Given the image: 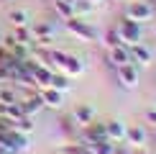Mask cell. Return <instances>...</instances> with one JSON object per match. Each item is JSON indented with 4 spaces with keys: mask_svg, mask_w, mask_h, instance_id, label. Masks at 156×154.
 I'll use <instances>...</instances> for the list:
<instances>
[{
    "mask_svg": "<svg viewBox=\"0 0 156 154\" xmlns=\"http://www.w3.org/2000/svg\"><path fill=\"white\" fill-rule=\"evenodd\" d=\"M0 154H5V152H3V149H0Z\"/></svg>",
    "mask_w": 156,
    "mask_h": 154,
    "instance_id": "5",
    "label": "cell"
},
{
    "mask_svg": "<svg viewBox=\"0 0 156 154\" xmlns=\"http://www.w3.org/2000/svg\"><path fill=\"white\" fill-rule=\"evenodd\" d=\"M26 108H28V111H36V108H38V100H31V103H28Z\"/></svg>",
    "mask_w": 156,
    "mask_h": 154,
    "instance_id": "4",
    "label": "cell"
},
{
    "mask_svg": "<svg viewBox=\"0 0 156 154\" xmlns=\"http://www.w3.org/2000/svg\"><path fill=\"white\" fill-rule=\"evenodd\" d=\"M0 103L8 105V103H18V95L13 87H0Z\"/></svg>",
    "mask_w": 156,
    "mask_h": 154,
    "instance_id": "1",
    "label": "cell"
},
{
    "mask_svg": "<svg viewBox=\"0 0 156 154\" xmlns=\"http://www.w3.org/2000/svg\"><path fill=\"white\" fill-rule=\"evenodd\" d=\"M16 41H18V44H26V41H28V34H26V28H18V31H16Z\"/></svg>",
    "mask_w": 156,
    "mask_h": 154,
    "instance_id": "3",
    "label": "cell"
},
{
    "mask_svg": "<svg viewBox=\"0 0 156 154\" xmlns=\"http://www.w3.org/2000/svg\"><path fill=\"white\" fill-rule=\"evenodd\" d=\"M8 18H10L16 26H26V23H28V21H26V13H23V10H13Z\"/></svg>",
    "mask_w": 156,
    "mask_h": 154,
    "instance_id": "2",
    "label": "cell"
}]
</instances>
